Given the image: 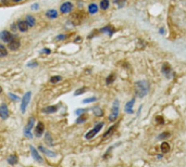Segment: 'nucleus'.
<instances>
[{
	"label": "nucleus",
	"instance_id": "obj_16",
	"mask_svg": "<svg viewBox=\"0 0 186 167\" xmlns=\"http://www.w3.org/2000/svg\"><path fill=\"white\" fill-rule=\"evenodd\" d=\"M134 102H135V100H134V99H132L131 101H129L127 103H126V105H125V112H126V113L131 114L133 112L132 107H133V104H134Z\"/></svg>",
	"mask_w": 186,
	"mask_h": 167
},
{
	"label": "nucleus",
	"instance_id": "obj_4",
	"mask_svg": "<svg viewBox=\"0 0 186 167\" xmlns=\"http://www.w3.org/2000/svg\"><path fill=\"white\" fill-rule=\"evenodd\" d=\"M31 95H32V92L31 91H27L24 95V97L22 98V103H21V112L22 113H25V110H26L27 105L31 101Z\"/></svg>",
	"mask_w": 186,
	"mask_h": 167
},
{
	"label": "nucleus",
	"instance_id": "obj_32",
	"mask_svg": "<svg viewBox=\"0 0 186 167\" xmlns=\"http://www.w3.org/2000/svg\"><path fill=\"white\" fill-rule=\"evenodd\" d=\"M114 3H115V4H119V6L121 7L125 3V0H114Z\"/></svg>",
	"mask_w": 186,
	"mask_h": 167
},
{
	"label": "nucleus",
	"instance_id": "obj_41",
	"mask_svg": "<svg viewBox=\"0 0 186 167\" xmlns=\"http://www.w3.org/2000/svg\"><path fill=\"white\" fill-rule=\"evenodd\" d=\"M13 2H21V1H23V0H12Z\"/></svg>",
	"mask_w": 186,
	"mask_h": 167
},
{
	"label": "nucleus",
	"instance_id": "obj_14",
	"mask_svg": "<svg viewBox=\"0 0 186 167\" xmlns=\"http://www.w3.org/2000/svg\"><path fill=\"white\" fill-rule=\"evenodd\" d=\"M46 16H47V18H56L58 16L57 10H54V9L48 10V11L46 12Z\"/></svg>",
	"mask_w": 186,
	"mask_h": 167
},
{
	"label": "nucleus",
	"instance_id": "obj_5",
	"mask_svg": "<svg viewBox=\"0 0 186 167\" xmlns=\"http://www.w3.org/2000/svg\"><path fill=\"white\" fill-rule=\"evenodd\" d=\"M34 123H35V118H34V117H31V118L28 119V122H27V125L25 126V128H24V134L26 136V137L32 138L31 130H32V128H33Z\"/></svg>",
	"mask_w": 186,
	"mask_h": 167
},
{
	"label": "nucleus",
	"instance_id": "obj_17",
	"mask_svg": "<svg viewBox=\"0 0 186 167\" xmlns=\"http://www.w3.org/2000/svg\"><path fill=\"white\" fill-rule=\"evenodd\" d=\"M88 12H89L90 14H95L98 12V7H97L96 3H90L89 6H88Z\"/></svg>",
	"mask_w": 186,
	"mask_h": 167
},
{
	"label": "nucleus",
	"instance_id": "obj_13",
	"mask_svg": "<svg viewBox=\"0 0 186 167\" xmlns=\"http://www.w3.org/2000/svg\"><path fill=\"white\" fill-rule=\"evenodd\" d=\"M38 150H39V151H40V152L44 153V154L48 155V156H52V157H54V156H56V153L52 152V151H49V150H47V149H46V148H44V146H39Z\"/></svg>",
	"mask_w": 186,
	"mask_h": 167
},
{
	"label": "nucleus",
	"instance_id": "obj_36",
	"mask_svg": "<svg viewBox=\"0 0 186 167\" xmlns=\"http://www.w3.org/2000/svg\"><path fill=\"white\" fill-rule=\"evenodd\" d=\"M85 110H83V109H78V110H76V114L77 115H82V113H84Z\"/></svg>",
	"mask_w": 186,
	"mask_h": 167
},
{
	"label": "nucleus",
	"instance_id": "obj_2",
	"mask_svg": "<svg viewBox=\"0 0 186 167\" xmlns=\"http://www.w3.org/2000/svg\"><path fill=\"white\" fill-rule=\"evenodd\" d=\"M102 127H103V123H98V124H96V126H95L92 130H89L86 134H85V138L88 139V140H89V139H93V138L98 134V131L101 130Z\"/></svg>",
	"mask_w": 186,
	"mask_h": 167
},
{
	"label": "nucleus",
	"instance_id": "obj_7",
	"mask_svg": "<svg viewBox=\"0 0 186 167\" xmlns=\"http://www.w3.org/2000/svg\"><path fill=\"white\" fill-rule=\"evenodd\" d=\"M73 10V3L70 2V1H66V2L62 3L60 7V11L61 13H69V12H71Z\"/></svg>",
	"mask_w": 186,
	"mask_h": 167
},
{
	"label": "nucleus",
	"instance_id": "obj_33",
	"mask_svg": "<svg viewBox=\"0 0 186 167\" xmlns=\"http://www.w3.org/2000/svg\"><path fill=\"white\" fill-rule=\"evenodd\" d=\"M156 122H157V124H164V122H163V118H162V117H160V116L157 117Z\"/></svg>",
	"mask_w": 186,
	"mask_h": 167
},
{
	"label": "nucleus",
	"instance_id": "obj_10",
	"mask_svg": "<svg viewBox=\"0 0 186 167\" xmlns=\"http://www.w3.org/2000/svg\"><path fill=\"white\" fill-rule=\"evenodd\" d=\"M44 130H45V126H44V124H42V122H39L38 124H37L36 128H35L34 134H35L36 137H42V134H44Z\"/></svg>",
	"mask_w": 186,
	"mask_h": 167
},
{
	"label": "nucleus",
	"instance_id": "obj_31",
	"mask_svg": "<svg viewBox=\"0 0 186 167\" xmlns=\"http://www.w3.org/2000/svg\"><path fill=\"white\" fill-rule=\"evenodd\" d=\"M85 88H81V89H78V90H76L74 92V95H82V93H84L85 92Z\"/></svg>",
	"mask_w": 186,
	"mask_h": 167
},
{
	"label": "nucleus",
	"instance_id": "obj_25",
	"mask_svg": "<svg viewBox=\"0 0 186 167\" xmlns=\"http://www.w3.org/2000/svg\"><path fill=\"white\" fill-rule=\"evenodd\" d=\"M61 79H62V78H61V76H52V77L50 78V83L57 84V83H59Z\"/></svg>",
	"mask_w": 186,
	"mask_h": 167
},
{
	"label": "nucleus",
	"instance_id": "obj_42",
	"mask_svg": "<svg viewBox=\"0 0 186 167\" xmlns=\"http://www.w3.org/2000/svg\"><path fill=\"white\" fill-rule=\"evenodd\" d=\"M2 92V88H1V87H0V93Z\"/></svg>",
	"mask_w": 186,
	"mask_h": 167
},
{
	"label": "nucleus",
	"instance_id": "obj_30",
	"mask_svg": "<svg viewBox=\"0 0 186 167\" xmlns=\"http://www.w3.org/2000/svg\"><path fill=\"white\" fill-rule=\"evenodd\" d=\"M113 78H114V75H110L109 77H107V81H106V83L108 84V85H110V84H111L112 81H114Z\"/></svg>",
	"mask_w": 186,
	"mask_h": 167
},
{
	"label": "nucleus",
	"instance_id": "obj_23",
	"mask_svg": "<svg viewBox=\"0 0 186 167\" xmlns=\"http://www.w3.org/2000/svg\"><path fill=\"white\" fill-rule=\"evenodd\" d=\"M100 8L102 10H107L109 8V0H101L100 1Z\"/></svg>",
	"mask_w": 186,
	"mask_h": 167
},
{
	"label": "nucleus",
	"instance_id": "obj_22",
	"mask_svg": "<svg viewBox=\"0 0 186 167\" xmlns=\"http://www.w3.org/2000/svg\"><path fill=\"white\" fill-rule=\"evenodd\" d=\"M162 72H163L165 75H169V73L171 72V67H170V65H169L168 63H165V64L162 65Z\"/></svg>",
	"mask_w": 186,
	"mask_h": 167
},
{
	"label": "nucleus",
	"instance_id": "obj_29",
	"mask_svg": "<svg viewBox=\"0 0 186 167\" xmlns=\"http://www.w3.org/2000/svg\"><path fill=\"white\" fill-rule=\"evenodd\" d=\"M45 139H46V142L48 143V144H52V139H50V134H46L45 136Z\"/></svg>",
	"mask_w": 186,
	"mask_h": 167
},
{
	"label": "nucleus",
	"instance_id": "obj_38",
	"mask_svg": "<svg viewBox=\"0 0 186 167\" xmlns=\"http://www.w3.org/2000/svg\"><path fill=\"white\" fill-rule=\"evenodd\" d=\"M11 28H12V30H16V28H18V25H15V24H12Z\"/></svg>",
	"mask_w": 186,
	"mask_h": 167
},
{
	"label": "nucleus",
	"instance_id": "obj_28",
	"mask_svg": "<svg viewBox=\"0 0 186 167\" xmlns=\"http://www.w3.org/2000/svg\"><path fill=\"white\" fill-rule=\"evenodd\" d=\"M86 119H87L86 116H81V115H80V117L76 119V123H77V124H82V123H84Z\"/></svg>",
	"mask_w": 186,
	"mask_h": 167
},
{
	"label": "nucleus",
	"instance_id": "obj_3",
	"mask_svg": "<svg viewBox=\"0 0 186 167\" xmlns=\"http://www.w3.org/2000/svg\"><path fill=\"white\" fill-rule=\"evenodd\" d=\"M119 115V101L118 100H114L113 102V105H112V110H111V114H110V116H109V120H115Z\"/></svg>",
	"mask_w": 186,
	"mask_h": 167
},
{
	"label": "nucleus",
	"instance_id": "obj_35",
	"mask_svg": "<svg viewBox=\"0 0 186 167\" xmlns=\"http://www.w3.org/2000/svg\"><path fill=\"white\" fill-rule=\"evenodd\" d=\"M167 137H169V132H164V134H162L159 136L160 139H163V138H167Z\"/></svg>",
	"mask_w": 186,
	"mask_h": 167
},
{
	"label": "nucleus",
	"instance_id": "obj_19",
	"mask_svg": "<svg viewBox=\"0 0 186 167\" xmlns=\"http://www.w3.org/2000/svg\"><path fill=\"white\" fill-rule=\"evenodd\" d=\"M7 55H8V50H7V48L0 44V57L3 58V57H7Z\"/></svg>",
	"mask_w": 186,
	"mask_h": 167
},
{
	"label": "nucleus",
	"instance_id": "obj_12",
	"mask_svg": "<svg viewBox=\"0 0 186 167\" xmlns=\"http://www.w3.org/2000/svg\"><path fill=\"white\" fill-rule=\"evenodd\" d=\"M28 24L26 23V21H19L18 22V30H20V32H22V33H24V32H26L27 30H28Z\"/></svg>",
	"mask_w": 186,
	"mask_h": 167
},
{
	"label": "nucleus",
	"instance_id": "obj_1",
	"mask_svg": "<svg viewBox=\"0 0 186 167\" xmlns=\"http://www.w3.org/2000/svg\"><path fill=\"white\" fill-rule=\"evenodd\" d=\"M135 90H136V95L139 97V98H143L148 93V90H149V85L146 81H139L135 84Z\"/></svg>",
	"mask_w": 186,
	"mask_h": 167
},
{
	"label": "nucleus",
	"instance_id": "obj_21",
	"mask_svg": "<svg viewBox=\"0 0 186 167\" xmlns=\"http://www.w3.org/2000/svg\"><path fill=\"white\" fill-rule=\"evenodd\" d=\"M8 163H9L10 165H15L18 163V157H16L15 155H11V156L8 157Z\"/></svg>",
	"mask_w": 186,
	"mask_h": 167
},
{
	"label": "nucleus",
	"instance_id": "obj_39",
	"mask_svg": "<svg viewBox=\"0 0 186 167\" xmlns=\"http://www.w3.org/2000/svg\"><path fill=\"white\" fill-rule=\"evenodd\" d=\"M37 8H38V4H33L32 6V9H37Z\"/></svg>",
	"mask_w": 186,
	"mask_h": 167
},
{
	"label": "nucleus",
	"instance_id": "obj_27",
	"mask_svg": "<svg viewBox=\"0 0 186 167\" xmlns=\"http://www.w3.org/2000/svg\"><path fill=\"white\" fill-rule=\"evenodd\" d=\"M113 129H114V126H111V127H110V128L108 129V131H107V132H106V134H103V138L109 137V136H110V134H112V130H113Z\"/></svg>",
	"mask_w": 186,
	"mask_h": 167
},
{
	"label": "nucleus",
	"instance_id": "obj_37",
	"mask_svg": "<svg viewBox=\"0 0 186 167\" xmlns=\"http://www.w3.org/2000/svg\"><path fill=\"white\" fill-rule=\"evenodd\" d=\"M65 37H66L65 35H59V36H58V37H57V40H62V39H64V38H65Z\"/></svg>",
	"mask_w": 186,
	"mask_h": 167
},
{
	"label": "nucleus",
	"instance_id": "obj_6",
	"mask_svg": "<svg viewBox=\"0 0 186 167\" xmlns=\"http://www.w3.org/2000/svg\"><path fill=\"white\" fill-rule=\"evenodd\" d=\"M14 38V35L8 32V30H2L1 33H0V39L2 40L3 42H10L12 39Z\"/></svg>",
	"mask_w": 186,
	"mask_h": 167
},
{
	"label": "nucleus",
	"instance_id": "obj_15",
	"mask_svg": "<svg viewBox=\"0 0 186 167\" xmlns=\"http://www.w3.org/2000/svg\"><path fill=\"white\" fill-rule=\"evenodd\" d=\"M58 110V106L57 105H52V106H48V107H45L42 112L46 114H51V113H54V112H57Z\"/></svg>",
	"mask_w": 186,
	"mask_h": 167
},
{
	"label": "nucleus",
	"instance_id": "obj_11",
	"mask_svg": "<svg viewBox=\"0 0 186 167\" xmlns=\"http://www.w3.org/2000/svg\"><path fill=\"white\" fill-rule=\"evenodd\" d=\"M9 116V111H8V107L6 104H1L0 105V117L2 119H7Z\"/></svg>",
	"mask_w": 186,
	"mask_h": 167
},
{
	"label": "nucleus",
	"instance_id": "obj_34",
	"mask_svg": "<svg viewBox=\"0 0 186 167\" xmlns=\"http://www.w3.org/2000/svg\"><path fill=\"white\" fill-rule=\"evenodd\" d=\"M9 95H10V97H11V98L13 99V100H16V101H19V100H20V98H19L18 95H13V93H9Z\"/></svg>",
	"mask_w": 186,
	"mask_h": 167
},
{
	"label": "nucleus",
	"instance_id": "obj_8",
	"mask_svg": "<svg viewBox=\"0 0 186 167\" xmlns=\"http://www.w3.org/2000/svg\"><path fill=\"white\" fill-rule=\"evenodd\" d=\"M20 46H21V41L16 38H13L11 41L8 42V48H9L11 51H16L19 48H20Z\"/></svg>",
	"mask_w": 186,
	"mask_h": 167
},
{
	"label": "nucleus",
	"instance_id": "obj_26",
	"mask_svg": "<svg viewBox=\"0 0 186 167\" xmlns=\"http://www.w3.org/2000/svg\"><path fill=\"white\" fill-rule=\"evenodd\" d=\"M95 101H97L96 97H92V98H88V99H85V100H83V102H84V103H90V102H95Z\"/></svg>",
	"mask_w": 186,
	"mask_h": 167
},
{
	"label": "nucleus",
	"instance_id": "obj_24",
	"mask_svg": "<svg viewBox=\"0 0 186 167\" xmlns=\"http://www.w3.org/2000/svg\"><path fill=\"white\" fill-rule=\"evenodd\" d=\"M94 113H95L96 116H102L103 115V112H102V110L99 109V107H95L94 109Z\"/></svg>",
	"mask_w": 186,
	"mask_h": 167
},
{
	"label": "nucleus",
	"instance_id": "obj_18",
	"mask_svg": "<svg viewBox=\"0 0 186 167\" xmlns=\"http://www.w3.org/2000/svg\"><path fill=\"white\" fill-rule=\"evenodd\" d=\"M25 21H26V23L28 24V26L30 27H33L34 25H35V18H34V16H32V15H26Z\"/></svg>",
	"mask_w": 186,
	"mask_h": 167
},
{
	"label": "nucleus",
	"instance_id": "obj_20",
	"mask_svg": "<svg viewBox=\"0 0 186 167\" xmlns=\"http://www.w3.org/2000/svg\"><path fill=\"white\" fill-rule=\"evenodd\" d=\"M161 151L162 153H167L170 151V144L168 142H163L161 144Z\"/></svg>",
	"mask_w": 186,
	"mask_h": 167
},
{
	"label": "nucleus",
	"instance_id": "obj_9",
	"mask_svg": "<svg viewBox=\"0 0 186 167\" xmlns=\"http://www.w3.org/2000/svg\"><path fill=\"white\" fill-rule=\"evenodd\" d=\"M30 150H31V154H32V156H33L34 160L37 161L38 163H42V156L39 155L38 151H37V150L35 149L33 146H30Z\"/></svg>",
	"mask_w": 186,
	"mask_h": 167
},
{
	"label": "nucleus",
	"instance_id": "obj_40",
	"mask_svg": "<svg viewBox=\"0 0 186 167\" xmlns=\"http://www.w3.org/2000/svg\"><path fill=\"white\" fill-rule=\"evenodd\" d=\"M44 51H45L46 53L48 54V53H50V50H49V49H44Z\"/></svg>",
	"mask_w": 186,
	"mask_h": 167
}]
</instances>
